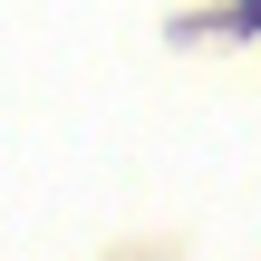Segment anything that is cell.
I'll return each mask as SVG.
<instances>
[{
    "label": "cell",
    "mask_w": 261,
    "mask_h": 261,
    "mask_svg": "<svg viewBox=\"0 0 261 261\" xmlns=\"http://www.w3.org/2000/svg\"><path fill=\"white\" fill-rule=\"evenodd\" d=\"M232 10H242V19H261V0H232Z\"/></svg>",
    "instance_id": "obj_1"
}]
</instances>
